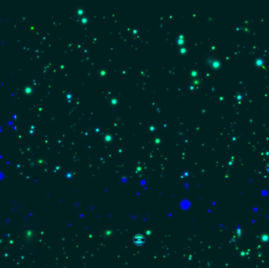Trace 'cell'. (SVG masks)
I'll list each match as a JSON object with an SVG mask.
<instances>
[{
	"label": "cell",
	"instance_id": "6da1fadb",
	"mask_svg": "<svg viewBox=\"0 0 269 268\" xmlns=\"http://www.w3.org/2000/svg\"><path fill=\"white\" fill-rule=\"evenodd\" d=\"M267 170H268V171L269 172V164H268V165H267Z\"/></svg>",
	"mask_w": 269,
	"mask_h": 268
}]
</instances>
